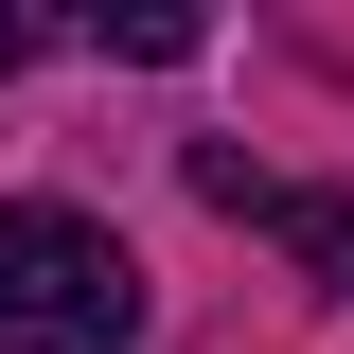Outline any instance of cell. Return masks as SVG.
<instances>
[{
    "instance_id": "7a4b0ae2",
    "label": "cell",
    "mask_w": 354,
    "mask_h": 354,
    "mask_svg": "<svg viewBox=\"0 0 354 354\" xmlns=\"http://www.w3.org/2000/svg\"><path fill=\"white\" fill-rule=\"evenodd\" d=\"M195 195H213V213H248V230H283L319 283H354V213H337V195H283V177H248V160H195Z\"/></svg>"
},
{
    "instance_id": "3957f363",
    "label": "cell",
    "mask_w": 354,
    "mask_h": 354,
    "mask_svg": "<svg viewBox=\"0 0 354 354\" xmlns=\"http://www.w3.org/2000/svg\"><path fill=\"white\" fill-rule=\"evenodd\" d=\"M18 53H36V18H0V71H18Z\"/></svg>"
},
{
    "instance_id": "6da1fadb",
    "label": "cell",
    "mask_w": 354,
    "mask_h": 354,
    "mask_svg": "<svg viewBox=\"0 0 354 354\" xmlns=\"http://www.w3.org/2000/svg\"><path fill=\"white\" fill-rule=\"evenodd\" d=\"M124 337H142V266L88 213L18 195L0 213V354H124Z\"/></svg>"
}]
</instances>
